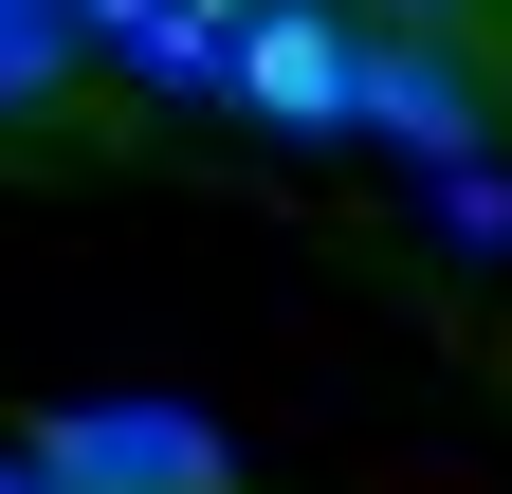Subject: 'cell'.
Returning <instances> with one entry per match:
<instances>
[{
  "instance_id": "obj_1",
  "label": "cell",
  "mask_w": 512,
  "mask_h": 494,
  "mask_svg": "<svg viewBox=\"0 0 512 494\" xmlns=\"http://www.w3.org/2000/svg\"><path fill=\"white\" fill-rule=\"evenodd\" d=\"M19 458H37V494H238L202 403H55V421H19Z\"/></svg>"
},
{
  "instance_id": "obj_2",
  "label": "cell",
  "mask_w": 512,
  "mask_h": 494,
  "mask_svg": "<svg viewBox=\"0 0 512 494\" xmlns=\"http://www.w3.org/2000/svg\"><path fill=\"white\" fill-rule=\"evenodd\" d=\"M348 147H403V165H476L494 147V92L458 37H403V19H348Z\"/></svg>"
},
{
  "instance_id": "obj_3",
  "label": "cell",
  "mask_w": 512,
  "mask_h": 494,
  "mask_svg": "<svg viewBox=\"0 0 512 494\" xmlns=\"http://www.w3.org/2000/svg\"><path fill=\"white\" fill-rule=\"evenodd\" d=\"M220 110H256V129H293V147H348V0H238Z\"/></svg>"
},
{
  "instance_id": "obj_4",
  "label": "cell",
  "mask_w": 512,
  "mask_h": 494,
  "mask_svg": "<svg viewBox=\"0 0 512 494\" xmlns=\"http://www.w3.org/2000/svg\"><path fill=\"white\" fill-rule=\"evenodd\" d=\"M220 55H238V0H147V19H128V74L165 110H220Z\"/></svg>"
},
{
  "instance_id": "obj_5",
  "label": "cell",
  "mask_w": 512,
  "mask_h": 494,
  "mask_svg": "<svg viewBox=\"0 0 512 494\" xmlns=\"http://www.w3.org/2000/svg\"><path fill=\"white\" fill-rule=\"evenodd\" d=\"M55 92H74V19H55V0H0V129L55 110Z\"/></svg>"
},
{
  "instance_id": "obj_6",
  "label": "cell",
  "mask_w": 512,
  "mask_h": 494,
  "mask_svg": "<svg viewBox=\"0 0 512 494\" xmlns=\"http://www.w3.org/2000/svg\"><path fill=\"white\" fill-rule=\"evenodd\" d=\"M421 183H439V238H512V183L494 165H421Z\"/></svg>"
},
{
  "instance_id": "obj_7",
  "label": "cell",
  "mask_w": 512,
  "mask_h": 494,
  "mask_svg": "<svg viewBox=\"0 0 512 494\" xmlns=\"http://www.w3.org/2000/svg\"><path fill=\"white\" fill-rule=\"evenodd\" d=\"M55 19H74V55H128V19H147V0H55Z\"/></svg>"
},
{
  "instance_id": "obj_8",
  "label": "cell",
  "mask_w": 512,
  "mask_h": 494,
  "mask_svg": "<svg viewBox=\"0 0 512 494\" xmlns=\"http://www.w3.org/2000/svg\"><path fill=\"white\" fill-rule=\"evenodd\" d=\"M366 19H403V37H458V0H366Z\"/></svg>"
},
{
  "instance_id": "obj_9",
  "label": "cell",
  "mask_w": 512,
  "mask_h": 494,
  "mask_svg": "<svg viewBox=\"0 0 512 494\" xmlns=\"http://www.w3.org/2000/svg\"><path fill=\"white\" fill-rule=\"evenodd\" d=\"M0 494H37V458H19V440H0Z\"/></svg>"
}]
</instances>
